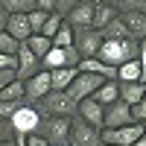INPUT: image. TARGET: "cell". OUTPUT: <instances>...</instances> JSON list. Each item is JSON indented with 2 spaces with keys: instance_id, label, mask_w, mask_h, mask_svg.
Returning <instances> with one entry per match:
<instances>
[{
  "instance_id": "22",
  "label": "cell",
  "mask_w": 146,
  "mask_h": 146,
  "mask_svg": "<svg viewBox=\"0 0 146 146\" xmlns=\"http://www.w3.org/2000/svg\"><path fill=\"white\" fill-rule=\"evenodd\" d=\"M94 100L100 102V105H111L120 100V88H117V82H102L100 85V91L94 94Z\"/></svg>"
},
{
  "instance_id": "24",
  "label": "cell",
  "mask_w": 146,
  "mask_h": 146,
  "mask_svg": "<svg viewBox=\"0 0 146 146\" xmlns=\"http://www.w3.org/2000/svg\"><path fill=\"white\" fill-rule=\"evenodd\" d=\"M117 82H140V64H137V58H135V62H126L123 67H117Z\"/></svg>"
},
{
  "instance_id": "47",
  "label": "cell",
  "mask_w": 146,
  "mask_h": 146,
  "mask_svg": "<svg viewBox=\"0 0 146 146\" xmlns=\"http://www.w3.org/2000/svg\"><path fill=\"white\" fill-rule=\"evenodd\" d=\"M102 146H105V143H102Z\"/></svg>"
},
{
  "instance_id": "5",
  "label": "cell",
  "mask_w": 146,
  "mask_h": 146,
  "mask_svg": "<svg viewBox=\"0 0 146 146\" xmlns=\"http://www.w3.org/2000/svg\"><path fill=\"white\" fill-rule=\"evenodd\" d=\"M102 129L85 123L82 117L70 120V146H102Z\"/></svg>"
},
{
  "instance_id": "20",
  "label": "cell",
  "mask_w": 146,
  "mask_h": 146,
  "mask_svg": "<svg viewBox=\"0 0 146 146\" xmlns=\"http://www.w3.org/2000/svg\"><path fill=\"white\" fill-rule=\"evenodd\" d=\"M117 15H120V12H117L114 6H108V3H102V0H96V6H94V29L108 27V23H111Z\"/></svg>"
},
{
  "instance_id": "3",
  "label": "cell",
  "mask_w": 146,
  "mask_h": 146,
  "mask_svg": "<svg viewBox=\"0 0 146 146\" xmlns=\"http://www.w3.org/2000/svg\"><path fill=\"white\" fill-rule=\"evenodd\" d=\"M41 123H44V114H41L35 105H29V102H23V108L12 117V129H15L18 137L38 135V131H41Z\"/></svg>"
},
{
  "instance_id": "30",
  "label": "cell",
  "mask_w": 146,
  "mask_h": 146,
  "mask_svg": "<svg viewBox=\"0 0 146 146\" xmlns=\"http://www.w3.org/2000/svg\"><path fill=\"white\" fill-rule=\"evenodd\" d=\"M0 100H23V82H9L3 91H0Z\"/></svg>"
},
{
  "instance_id": "25",
  "label": "cell",
  "mask_w": 146,
  "mask_h": 146,
  "mask_svg": "<svg viewBox=\"0 0 146 146\" xmlns=\"http://www.w3.org/2000/svg\"><path fill=\"white\" fill-rule=\"evenodd\" d=\"M9 15H29L35 12V0H0Z\"/></svg>"
},
{
  "instance_id": "38",
  "label": "cell",
  "mask_w": 146,
  "mask_h": 146,
  "mask_svg": "<svg viewBox=\"0 0 146 146\" xmlns=\"http://www.w3.org/2000/svg\"><path fill=\"white\" fill-rule=\"evenodd\" d=\"M15 79H18V73H15V70H0V91H3L9 82H15Z\"/></svg>"
},
{
  "instance_id": "18",
  "label": "cell",
  "mask_w": 146,
  "mask_h": 146,
  "mask_svg": "<svg viewBox=\"0 0 146 146\" xmlns=\"http://www.w3.org/2000/svg\"><path fill=\"white\" fill-rule=\"evenodd\" d=\"M6 32H9V35H12V38H15L18 44H27V38L32 35L27 15H12V18H9V27H6Z\"/></svg>"
},
{
  "instance_id": "46",
  "label": "cell",
  "mask_w": 146,
  "mask_h": 146,
  "mask_svg": "<svg viewBox=\"0 0 146 146\" xmlns=\"http://www.w3.org/2000/svg\"><path fill=\"white\" fill-rule=\"evenodd\" d=\"M140 126H143V135H146V123H140Z\"/></svg>"
},
{
  "instance_id": "39",
  "label": "cell",
  "mask_w": 146,
  "mask_h": 146,
  "mask_svg": "<svg viewBox=\"0 0 146 146\" xmlns=\"http://www.w3.org/2000/svg\"><path fill=\"white\" fill-rule=\"evenodd\" d=\"M35 9H41V12H47V15H53V12H56V0H35Z\"/></svg>"
},
{
  "instance_id": "14",
  "label": "cell",
  "mask_w": 146,
  "mask_h": 146,
  "mask_svg": "<svg viewBox=\"0 0 146 146\" xmlns=\"http://www.w3.org/2000/svg\"><path fill=\"white\" fill-rule=\"evenodd\" d=\"M76 117H82L85 123H91L96 129H102V120H105V105H100L94 100V96H88V100H82L76 105Z\"/></svg>"
},
{
  "instance_id": "26",
  "label": "cell",
  "mask_w": 146,
  "mask_h": 146,
  "mask_svg": "<svg viewBox=\"0 0 146 146\" xmlns=\"http://www.w3.org/2000/svg\"><path fill=\"white\" fill-rule=\"evenodd\" d=\"M64 27V15H58V12H53V15L50 18H47V23H44V29H41V35H44V38H56V32L58 29H62Z\"/></svg>"
},
{
  "instance_id": "15",
  "label": "cell",
  "mask_w": 146,
  "mask_h": 146,
  "mask_svg": "<svg viewBox=\"0 0 146 146\" xmlns=\"http://www.w3.org/2000/svg\"><path fill=\"white\" fill-rule=\"evenodd\" d=\"M120 21L126 23V29L131 32L135 41L146 38V12H120Z\"/></svg>"
},
{
  "instance_id": "29",
  "label": "cell",
  "mask_w": 146,
  "mask_h": 146,
  "mask_svg": "<svg viewBox=\"0 0 146 146\" xmlns=\"http://www.w3.org/2000/svg\"><path fill=\"white\" fill-rule=\"evenodd\" d=\"M73 38H76V35H73V29L64 23V27L56 32V38H53V47H62V50H67V47H73Z\"/></svg>"
},
{
  "instance_id": "45",
  "label": "cell",
  "mask_w": 146,
  "mask_h": 146,
  "mask_svg": "<svg viewBox=\"0 0 146 146\" xmlns=\"http://www.w3.org/2000/svg\"><path fill=\"white\" fill-rule=\"evenodd\" d=\"M0 146H15V140H6V143H0Z\"/></svg>"
},
{
  "instance_id": "34",
  "label": "cell",
  "mask_w": 146,
  "mask_h": 146,
  "mask_svg": "<svg viewBox=\"0 0 146 146\" xmlns=\"http://www.w3.org/2000/svg\"><path fill=\"white\" fill-rule=\"evenodd\" d=\"M131 117H135V123H146V96L137 105H131Z\"/></svg>"
},
{
  "instance_id": "28",
  "label": "cell",
  "mask_w": 146,
  "mask_h": 146,
  "mask_svg": "<svg viewBox=\"0 0 146 146\" xmlns=\"http://www.w3.org/2000/svg\"><path fill=\"white\" fill-rule=\"evenodd\" d=\"M23 102H27V100H0V117L12 120V117L23 108Z\"/></svg>"
},
{
  "instance_id": "16",
  "label": "cell",
  "mask_w": 146,
  "mask_h": 146,
  "mask_svg": "<svg viewBox=\"0 0 146 146\" xmlns=\"http://www.w3.org/2000/svg\"><path fill=\"white\" fill-rule=\"evenodd\" d=\"M117 88H120V100L126 105H137L146 96V85L143 82H117Z\"/></svg>"
},
{
  "instance_id": "19",
  "label": "cell",
  "mask_w": 146,
  "mask_h": 146,
  "mask_svg": "<svg viewBox=\"0 0 146 146\" xmlns=\"http://www.w3.org/2000/svg\"><path fill=\"white\" fill-rule=\"evenodd\" d=\"M76 76H79V67H58V70H50V85L53 91H67Z\"/></svg>"
},
{
  "instance_id": "6",
  "label": "cell",
  "mask_w": 146,
  "mask_h": 146,
  "mask_svg": "<svg viewBox=\"0 0 146 146\" xmlns=\"http://www.w3.org/2000/svg\"><path fill=\"white\" fill-rule=\"evenodd\" d=\"M108 82L102 76H96V73H79L76 79L70 82V88H67V96L73 102H82V100H88V96H94L96 91H100V85Z\"/></svg>"
},
{
  "instance_id": "17",
  "label": "cell",
  "mask_w": 146,
  "mask_h": 146,
  "mask_svg": "<svg viewBox=\"0 0 146 146\" xmlns=\"http://www.w3.org/2000/svg\"><path fill=\"white\" fill-rule=\"evenodd\" d=\"M79 73H96V76H102L108 82H117V70L102 64L100 58H82V62H79Z\"/></svg>"
},
{
  "instance_id": "41",
  "label": "cell",
  "mask_w": 146,
  "mask_h": 146,
  "mask_svg": "<svg viewBox=\"0 0 146 146\" xmlns=\"http://www.w3.org/2000/svg\"><path fill=\"white\" fill-rule=\"evenodd\" d=\"M9 18H12V15L6 12V6L0 3V32H6V27H9Z\"/></svg>"
},
{
  "instance_id": "21",
  "label": "cell",
  "mask_w": 146,
  "mask_h": 146,
  "mask_svg": "<svg viewBox=\"0 0 146 146\" xmlns=\"http://www.w3.org/2000/svg\"><path fill=\"white\" fill-rule=\"evenodd\" d=\"M100 32H102V41H126V38H131V32L126 29V23L120 21V15L108 23V27H102Z\"/></svg>"
},
{
  "instance_id": "27",
  "label": "cell",
  "mask_w": 146,
  "mask_h": 146,
  "mask_svg": "<svg viewBox=\"0 0 146 146\" xmlns=\"http://www.w3.org/2000/svg\"><path fill=\"white\" fill-rule=\"evenodd\" d=\"M47 12H41V9H35V12H29L27 15V21H29V29H32V35H41V29H44V23H47Z\"/></svg>"
},
{
  "instance_id": "10",
  "label": "cell",
  "mask_w": 146,
  "mask_h": 146,
  "mask_svg": "<svg viewBox=\"0 0 146 146\" xmlns=\"http://www.w3.org/2000/svg\"><path fill=\"white\" fill-rule=\"evenodd\" d=\"M50 91H53V85H50V70H38L32 79L23 82V100H27L29 105L41 102Z\"/></svg>"
},
{
  "instance_id": "23",
  "label": "cell",
  "mask_w": 146,
  "mask_h": 146,
  "mask_svg": "<svg viewBox=\"0 0 146 146\" xmlns=\"http://www.w3.org/2000/svg\"><path fill=\"white\" fill-rule=\"evenodd\" d=\"M27 50H29L32 56L44 58L47 53L53 50V41H50V38H44V35H29V38H27Z\"/></svg>"
},
{
  "instance_id": "31",
  "label": "cell",
  "mask_w": 146,
  "mask_h": 146,
  "mask_svg": "<svg viewBox=\"0 0 146 146\" xmlns=\"http://www.w3.org/2000/svg\"><path fill=\"white\" fill-rule=\"evenodd\" d=\"M18 47H21V44H18L15 38H12L9 32H0V53H6V56H15V53H18Z\"/></svg>"
},
{
  "instance_id": "7",
  "label": "cell",
  "mask_w": 146,
  "mask_h": 146,
  "mask_svg": "<svg viewBox=\"0 0 146 146\" xmlns=\"http://www.w3.org/2000/svg\"><path fill=\"white\" fill-rule=\"evenodd\" d=\"M102 143L105 146H131L135 140L143 137V126L131 123V126H120V129H102Z\"/></svg>"
},
{
  "instance_id": "40",
  "label": "cell",
  "mask_w": 146,
  "mask_h": 146,
  "mask_svg": "<svg viewBox=\"0 0 146 146\" xmlns=\"http://www.w3.org/2000/svg\"><path fill=\"white\" fill-rule=\"evenodd\" d=\"M23 140H27V146H50L47 137H41V135H29V137H23Z\"/></svg>"
},
{
  "instance_id": "9",
  "label": "cell",
  "mask_w": 146,
  "mask_h": 146,
  "mask_svg": "<svg viewBox=\"0 0 146 146\" xmlns=\"http://www.w3.org/2000/svg\"><path fill=\"white\" fill-rule=\"evenodd\" d=\"M73 47H76V53L82 58H96V53H100L102 47V32L100 29H73Z\"/></svg>"
},
{
  "instance_id": "2",
  "label": "cell",
  "mask_w": 146,
  "mask_h": 146,
  "mask_svg": "<svg viewBox=\"0 0 146 146\" xmlns=\"http://www.w3.org/2000/svg\"><path fill=\"white\" fill-rule=\"evenodd\" d=\"M76 105L79 102H73L67 91H50L41 102H35V108L44 117H76Z\"/></svg>"
},
{
  "instance_id": "13",
  "label": "cell",
  "mask_w": 146,
  "mask_h": 146,
  "mask_svg": "<svg viewBox=\"0 0 146 146\" xmlns=\"http://www.w3.org/2000/svg\"><path fill=\"white\" fill-rule=\"evenodd\" d=\"M15 56H18V70H15V73H18V82H27V79H32L35 73L41 70V58L32 56V53L27 50V44H21Z\"/></svg>"
},
{
  "instance_id": "11",
  "label": "cell",
  "mask_w": 146,
  "mask_h": 146,
  "mask_svg": "<svg viewBox=\"0 0 146 146\" xmlns=\"http://www.w3.org/2000/svg\"><path fill=\"white\" fill-rule=\"evenodd\" d=\"M94 6L96 0H82L79 6H73L64 15V23L70 29H94Z\"/></svg>"
},
{
  "instance_id": "44",
  "label": "cell",
  "mask_w": 146,
  "mask_h": 146,
  "mask_svg": "<svg viewBox=\"0 0 146 146\" xmlns=\"http://www.w3.org/2000/svg\"><path fill=\"white\" fill-rule=\"evenodd\" d=\"M15 146H27V140H23V137H15Z\"/></svg>"
},
{
  "instance_id": "35",
  "label": "cell",
  "mask_w": 146,
  "mask_h": 146,
  "mask_svg": "<svg viewBox=\"0 0 146 146\" xmlns=\"http://www.w3.org/2000/svg\"><path fill=\"white\" fill-rule=\"evenodd\" d=\"M137 64H140V82L146 85V38L140 41V53H137Z\"/></svg>"
},
{
  "instance_id": "4",
  "label": "cell",
  "mask_w": 146,
  "mask_h": 146,
  "mask_svg": "<svg viewBox=\"0 0 146 146\" xmlns=\"http://www.w3.org/2000/svg\"><path fill=\"white\" fill-rule=\"evenodd\" d=\"M70 120L73 117H44L38 135L47 137L50 146H70Z\"/></svg>"
},
{
  "instance_id": "8",
  "label": "cell",
  "mask_w": 146,
  "mask_h": 146,
  "mask_svg": "<svg viewBox=\"0 0 146 146\" xmlns=\"http://www.w3.org/2000/svg\"><path fill=\"white\" fill-rule=\"evenodd\" d=\"M82 56L76 53V47H67V50H62V47H53L50 53H47L41 58V70H58V67H79Z\"/></svg>"
},
{
  "instance_id": "33",
  "label": "cell",
  "mask_w": 146,
  "mask_h": 146,
  "mask_svg": "<svg viewBox=\"0 0 146 146\" xmlns=\"http://www.w3.org/2000/svg\"><path fill=\"white\" fill-rule=\"evenodd\" d=\"M123 12H146V0H120Z\"/></svg>"
},
{
  "instance_id": "37",
  "label": "cell",
  "mask_w": 146,
  "mask_h": 146,
  "mask_svg": "<svg viewBox=\"0 0 146 146\" xmlns=\"http://www.w3.org/2000/svg\"><path fill=\"white\" fill-rule=\"evenodd\" d=\"M82 0H56V12L58 15H67V12L73 9V6H79Z\"/></svg>"
},
{
  "instance_id": "32",
  "label": "cell",
  "mask_w": 146,
  "mask_h": 146,
  "mask_svg": "<svg viewBox=\"0 0 146 146\" xmlns=\"http://www.w3.org/2000/svg\"><path fill=\"white\" fill-rule=\"evenodd\" d=\"M15 129H12V120L6 117H0V143H6V140H15Z\"/></svg>"
},
{
  "instance_id": "43",
  "label": "cell",
  "mask_w": 146,
  "mask_h": 146,
  "mask_svg": "<svg viewBox=\"0 0 146 146\" xmlns=\"http://www.w3.org/2000/svg\"><path fill=\"white\" fill-rule=\"evenodd\" d=\"M102 3H108V6H114V9H117V6H120V0H102Z\"/></svg>"
},
{
  "instance_id": "36",
  "label": "cell",
  "mask_w": 146,
  "mask_h": 146,
  "mask_svg": "<svg viewBox=\"0 0 146 146\" xmlns=\"http://www.w3.org/2000/svg\"><path fill=\"white\" fill-rule=\"evenodd\" d=\"M0 70H18V56L0 53Z\"/></svg>"
},
{
  "instance_id": "42",
  "label": "cell",
  "mask_w": 146,
  "mask_h": 146,
  "mask_svg": "<svg viewBox=\"0 0 146 146\" xmlns=\"http://www.w3.org/2000/svg\"><path fill=\"white\" fill-rule=\"evenodd\" d=\"M131 146H146V135H143L140 140H135V143H131Z\"/></svg>"
},
{
  "instance_id": "12",
  "label": "cell",
  "mask_w": 146,
  "mask_h": 146,
  "mask_svg": "<svg viewBox=\"0 0 146 146\" xmlns=\"http://www.w3.org/2000/svg\"><path fill=\"white\" fill-rule=\"evenodd\" d=\"M135 117H131V105H126L123 100H117L111 105H105V120L102 129H120V126H131Z\"/></svg>"
},
{
  "instance_id": "1",
  "label": "cell",
  "mask_w": 146,
  "mask_h": 146,
  "mask_svg": "<svg viewBox=\"0 0 146 146\" xmlns=\"http://www.w3.org/2000/svg\"><path fill=\"white\" fill-rule=\"evenodd\" d=\"M137 53H140V41H135V38H126V41H102L96 58H100L102 64H108V67L117 70V67H123L126 62H135Z\"/></svg>"
}]
</instances>
